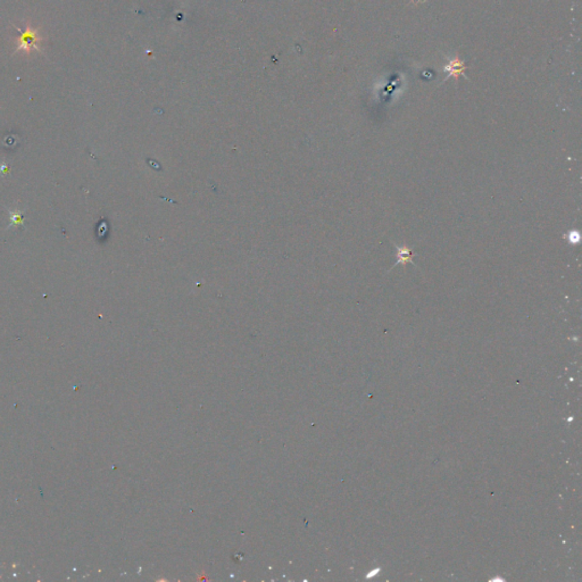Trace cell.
<instances>
[{"instance_id": "1", "label": "cell", "mask_w": 582, "mask_h": 582, "mask_svg": "<svg viewBox=\"0 0 582 582\" xmlns=\"http://www.w3.org/2000/svg\"><path fill=\"white\" fill-rule=\"evenodd\" d=\"M38 34H36L35 31L31 30L30 26L25 29L24 32L22 33V35L20 36V46H18V49H26V50H30V48H36L38 49V46L36 45V42H38Z\"/></svg>"}, {"instance_id": "2", "label": "cell", "mask_w": 582, "mask_h": 582, "mask_svg": "<svg viewBox=\"0 0 582 582\" xmlns=\"http://www.w3.org/2000/svg\"><path fill=\"white\" fill-rule=\"evenodd\" d=\"M395 247L397 249V262L393 266V268L396 267V266H398V265H401V266L405 267L407 264H412V265H414V263H413V256H414L415 254L413 253L412 249H410V248L407 246L399 247V246L395 245ZM393 268H391V269H393ZM391 269H390V271H391Z\"/></svg>"}]
</instances>
